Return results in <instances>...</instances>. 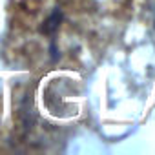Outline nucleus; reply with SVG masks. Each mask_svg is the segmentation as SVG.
Segmentation results:
<instances>
[{"label":"nucleus","instance_id":"nucleus-1","mask_svg":"<svg viewBox=\"0 0 155 155\" xmlns=\"http://www.w3.org/2000/svg\"><path fill=\"white\" fill-rule=\"evenodd\" d=\"M153 33H155V15H153Z\"/></svg>","mask_w":155,"mask_h":155}]
</instances>
